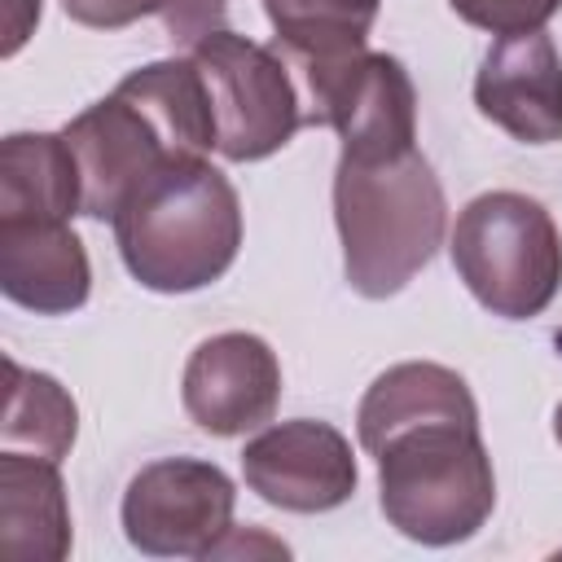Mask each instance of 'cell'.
<instances>
[{
  "label": "cell",
  "mask_w": 562,
  "mask_h": 562,
  "mask_svg": "<svg viewBox=\"0 0 562 562\" xmlns=\"http://www.w3.org/2000/svg\"><path fill=\"white\" fill-rule=\"evenodd\" d=\"M452 13L492 35H522L544 31V22L562 9V0H448Z\"/></svg>",
  "instance_id": "18"
},
{
  "label": "cell",
  "mask_w": 562,
  "mask_h": 562,
  "mask_svg": "<svg viewBox=\"0 0 562 562\" xmlns=\"http://www.w3.org/2000/svg\"><path fill=\"white\" fill-rule=\"evenodd\" d=\"M83 215L79 162L61 132H13L0 145V220Z\"/></svg>",
  "instance_id": "14"
},
{
  "label": "cell",
  "mask_w": 562,
  "mask_h": 562,
  "mask_svg": "<svg viewBox=\"0 0 562 562\" xmlns=\"http://www.w3.org/2000/svg\"><path fill=\"white\" fill-rule=\"evenodd\" d=\"M307 123L334 127L347 158H391L417 145V92L400 57L356 53L303 75Z\"/></svg>",
  "instance_id": "7"
},
{
  "label": "cell",
  "mask_w": 562,
  "mask_h": 562,
  "mask_svg": "<svg viewBox=\"0 0 562 562\" xmlns=\"http://www.w3.org/2000/svg\"><path fill=\"white\" fill-rule=\"evenodd\" d=\"M189 57L211 101L215 154L228 162H259L285 149L290 136L307 123L290 61L272 48L220 26L189 44Z\"/></svg>",
  "instance_id": "5"
},
{
  "label": "cell",
  "mask_w": 562,
  "mask_h": 562,
  "mask_svg": "<svg viewBox=\"0 0 562 562\" xmlns=\"http://www.w3.org/2000/svg\"><path fill=\"white\" fill-rule=\"evenodd\" d=\"M430 417H479V404L465 386V378L435 360H404L373 378V386L360 400L356 430L360 448L373 452L391 430L430 422Z\"/></svg>",
  "instance_id": "15"
},
{
  "label": "cell",
  "mask_w": 562,
  "mask_h": 562,
  "mask_svg": "<svg viewBox=\"0 0 562 562\" xmlns=\"http://www.w3.org/2000/svg\"><path fill=\"white\" fill-rule=\"evenodd\" d=\"M0 553L13 562H61L70 553V505L57 461L0 452Z\"/></svg>",
  "instance_id": "13"
},
{
  "label": "cell",
  "mask_w": 562,
  "mask_h": 562,
  "mask_svg": "<svg viewBox=\"0 0 562 562\" xmlns=\"http://www.w3.org/2000/svg\"><path fill=\"white\" fill-rule=\"evenodd\" d=\"M4 369H9V404L0 422L4 452H31L44 461H61L79 435V408L70 391L40 369H22L18 360H9Z\"/></svg>",
  "instance_id": "17"
},
{
  "label": "cell",
  "mask_w": 562,
  "mask_h": 562,
  "mask_svg": "<svg viewBox=\"0 0 562 562\" xmlns=\"http://www.w3.org/2000/svg\"><path fill=\"white\" fill-rule=\"evenodd\" d=\"M448 250L457 277L492 316H540L562 290V233L527 193L492 189L465 202Z\"/></svg>",
  "instance_id": "4"
},
{
  "label": "cell",
  "mask_w": 562,
  "mask_h": 562,
  "mask_svg": "<svg viewBox=\"0 0 562 562\" xmlns=\"http://www.w3.org/2000/svg\"><path fill=\"white\" fill-rule=\"evenodd\" d=\"M241 474L259 501L290 514L338 509L360 483L347 435L316 417L263 426L241 448Z\"/></svg>",
  "instance_id": "9"
},
{
  "label": "cell",
  "mask_w": 562,
  "mask_h": 562,
  "mask_svg": "<svg viewBox=\"0 0 562 562\" xmlns=\"http://www.w3.org/2000/svg\"><path fill=\"white\" fill-rule=\"evenodd\" d=\"M127 272L154 294L220 281L241 250V202L206 158H167L110 220Z\"/></svg>",
  "instance_id": "1"
},
{
  "label": "cell",
  "mask_w": 562,
  "mask_h": 562,
  "mask_svg": "<svg viewBox=\"0 0 562 562\" xmlns=\"http://www.w3.org/2000/svg\"><path fill=\"white\" fill-rule=\"evenodd\" d=\"M474 105L522 145L562 140V57L544 31L496 35L474 75Z\"/></svg>",
  "instance_id": "11"
},
{
  "label": "cell",
  "mask_w": 562,
  "mask_h": 562,
  "mask_svg": "<svg viewBox=\"0 0 562 562\" xmlns=\"http://www.w3.org/2000/svg\"><path fill=\"white\" fill-rule=\"evenodd\" d=\"M171 0H61L66 18L92 31H119L140 18H162Z\"/></svg>",
  "instance_id": "19"
},
{
  "label": "cell",
  "mask_w": 562,
  "mask_h": 562,
  "mask_svg": "<svg viewBox=\"0 0 562 562\" xmlns=\"http://www.w3.org/2000/svg\"><path fill=\"white\" fill-rule=\"evenodd\" d=\"M79 180H83V215L88 220H114L119 206L167 162V158H202L184 154L167 123L127 88L119 83L110 97L88 105L61 127Z\"/></svg>",
  "instance_id": "8"
},
{
  "label": "cell",
  "mask_w": 562,
  "mask_h": 562,
  "mask_svg": "<svg viewBox=\"0 0 562 562\" xmlns=\"http://www.w3.org/2000/svg\"><path fill=\"white\" fill-rule=\"evenodd\" d=\"M378 9L382 0H263L277 44L303 75L364 53Z\"/></svg>",
  "instance_id": "16"
},
{
  "label": "cell",
  "mask_w": 562,
  "mask_h": 562,
  "mask_svg": "<svg viewBox=\"0 0 562 562\" xmlns=\"http://www.w3.org/2000/svg\"><path fill=\"white\" fill-rule=\"evenodd\" d=\"M378 505L417 544H461L496 509V474L479 417H430L391 430L373 452Z\"/></svg>",
  "instance_id": "3"
},
{
  "label": "cell",
  "mask_w": 562,
  "mask_h": 562,
  "mask_svg": "<svg viewBox=\"0 0 562 562\" xmlns=\"http://www.w3.org/2000/svg\"><path fill=\"white\" fill-rule=\"evenodd\" d=\"M334 224L347 285L364 299H391L443 246V184L417 145L391 158L338 154Z\"/></svg>",
  "instance_id": "2"
},
{
  "label": "cell",
  "mask_w": 562,
  "mask_h": 562,
  "mask_svg": "<svg viewBox=\"0 0 562 562\" xmlns=\"http://www.w3.org/2000/svg\"><path fill=\"white\" fill-rule=\"evenodd\" d=\"M40 22V0H4V57H13Z\"/></svg>",
  "instance_id": "21"
},
{
  "label": "cell",
  "mask_w": 562,
  "mask_h": 562,
  "mask_svg": "<svg viewBox=\"0 0 562 562\" xmlns=\"http://www.w3.org/2000/svg\"><path fill=\"white\" fill-rule=\"evenodd\" d=\"M228 13V0H171L162 13V26L176 44H198L202 35L220 31Z\"/></svg>",
  "instance_id": "20"
},
{
  "label": "cell",
  "mask_w": 562,
  "mask_h": 562,
  "mask_svg": "<svg viewBox=\"0 0 562 562\" xmlns=\"http://www.w3.org/2000/svg\"><path fill=\"white\" fill-rule=\"evenodd\" d=\"M237 487L198 457H162L132 474L123 492V536L149 558H215L233 531Z\"/></svg>",
  "instance_id": "6"
},
{
  "label": "cell",
  "mask_w": 562,
  "mask_h": 562,
  "mask_svg": "<svg viewBox=\"0 0 562 562\" xmlns=\"http://www.w3.org/2000/svg\"><path fill=\"white\" fill-rule=\"evenodd\" d=\"M0 290L35 316L83 307L92 268L70 220H0Z\"/></svg>",
  "instance_id": "12"
},
{
  "label": "cell",
  "mask_w": 562,
  "mask_h": 562,
  "mask_svg": "<svg viewBox=\"0 0 562 562\" xmlns=\"http://www.w3.org/2000/svg\"><path fill=\"white\" fill-rule=\"evenodd\" d=\"M553 439L562 443V404H558V413H553Z\"/></svg>",
  "instance_id": "22"
},
{
  "label": "cell",
  "mask_w": 562,
  "mask_h": 562,
  "mask_svg": "<svg viewBox=\"0 0 562 562\" xmlns=\"http://www.w3.org/2000/svg\"><path fill=\"white\" fill-rule=\"evenodd\" d=\"M184 413L198 430L233 439L272 422L281 400V360L277 351L246 329L215 334L193 347L180 378Z\"/></svg>",
  "instance_id": "10"
}]
</instances>
